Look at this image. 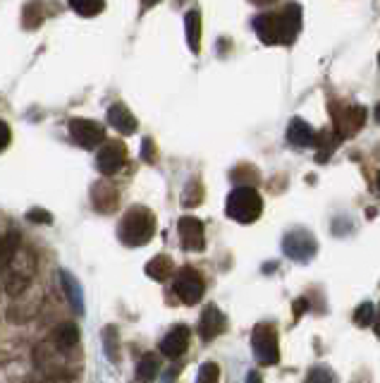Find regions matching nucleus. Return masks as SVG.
Wrapping results in <instances>:
<instances>
[{
  "instance_id": "f257e3e1",
  "label": "nucleus",
  "mask_w": 380,
  "mask_h": 383,
  "mask_svg": "<svg viewBox=\"0 0 380 383\" xmlns=\"http://www.w3.org/2000/svg\"><path fill=\"white\" fill-rule=\"evenodd\" d=\"M254 29L259 39L268 46H290L294 43L301 29V5L290 3L283 13L259 15L254 20Z\"/></svg>"
},
{
  "instance_id": "f03ea898",
  "label": "nucleus",
  "mask_w": 380,
  "mask_h": 383,
  "mask_svg": "<svg viewBox=\"0 0 380 383\" xmlns=\"http://www.w3.org/2000/svg\"><path fill=\"white\" fill-rule=\"evenodd\" d=\"M156 235V216L146 206H132L122 216L118 237L127 247H144Z\"/></svg>"
},
{
  "instance_id": "7ed1b4c3",
  "label": "nucleus",
  "mask_w": 380,
  "mask_h": 383,
  "mask_svg": "<svg viewBox=\"0 0 380 383\" xmlns=\"http://www.w3.org/2000/svg\"><path fill=\"white\" fill-rule=\"evenodd\" d=\"M225 211L232 220H237V223H242V225L254 223V220H259L263 213V199L254 187L237 184V187L230 192V196H227Z\"/></svg>"
},
{
  "instance_id": "20e7f679",
  "label": "nucleus",
  "mask_w": 380,
  "mask_h": 383,
  "mask_svg": "<svg viewBox=\"0 0 380 383\" xmlns=\"http://www.w3.org/2000/svg\"><path fill=\"white\" fill-rule=\"evenodd\" d=\"M251 347H254L256 362L263 367H276L280 362V347H278V333L271 323H259L251 333Z\"/></svg>"
},
{
  "instance_id": "39448f33",
  "label": "nucleus",
  "mask_w": 380,
  "mask_h": 383,
  "mask_svg": "<svg viewBox=\"0 0 380 383\" xmlns=\"http://www.w3.org/2000/svg\"><path fill=\"white\" fill-rule=\"evenodd\" d=\"M283 252L287 254L292 261H299V264H306V261H311L315 257V252H318V242H315V237L308 233V230H292L283 237Z\"/></svg>"
},
{
  "instance_id": "423d86ee",
  "label": "nucleus",
  "mask_w": 380,
  "mask_h": 383,
  "mask_svg": "<svg viewBox=\"0 0 380 383\" xmlns=\"http://www.w3.org/2000/svg\"><path fill=\"white\" fill-rule=\"evenodd\" d=\"M332 120H335V135L340 139L354 137L366 123V108L361 106H332Z\"/></svg>"
},
{
  "instance_id": "0eeeda50",
  "label": "nucleus",
  "mask_w": 380,
  "mask_h": 383,
  "mask_svg": "<svg viewBox=\"0 0 380 383\" xmlns=\"http://www.w3.org/2000/svg\"><path fill=\"white\" fill-rule=\"evenodd\" d=\"M69 135H72L74 142L84 149H96L103 144L105 139V130L101 123L89 118H72L69 120Z\"/></svg>"
},
{
  "instance_id": "6e6552de",
  "label": "nucleus",
  "mask_w": 380,
  "mask_h": 383,
  "mask_svg": "<svg viewBox=\"0 0 380 383\" xmlns=\"http://www.w3.org/2000/svg\"><path fill=\"white\" fill-rule=\"evenodd\" d=\"M203 290H206V285H203V278L198 276V271L189 269V266L179 271L177 278H175V295H177V297L189 307L196 304V302H201Z\"/></svg>"
},
{
  "instance_id": "1a4fd4ad",
  "label": "nucleus",
  "mask_w": 380,
  "mask_h": 383,
  "mask_svg": "<svg viewBox=\"0 0 380 383\" xmlns=\"http://www.w3.org/2000/svg\"><path fill=\"white\" fill-rule=\"evenodd\" d=\"M125 163H127V147L118 142V139L115 142H105L96 156V166L103 175H115V173H120L125 168Z\"/></svg>"
},
{
  "instance_id": "9d476101",
  "label": "nucleus",
  "mask_w": 380,
  "mask_h": 383,
  "mask_svg": "<svg viewBox=\"0 0 380 383\" xmlns=\"http://www.w3.org/2000/svg\"><path fill=\"white\" fill-rule=\"evenodd\" d=\"M179 240L186 252H203L206 247V233H203V223L194 216H184L177 223Z\"/></svg>"
},
{
  "instance_id": "9b49d317",
  "label": "nucleus",
  "mask_w": 380,
  "mask_h": 383,
  "mask_svg": "<svg viewBox=\"0 0 380 383\" xmlns=\"http://www.w3.org/2000/svg\"><path fill=\"white\" fill-rule=\"evenodd\" d=\"M225 316L223 311L218 309L215 304H208L206 309L201 311V318H198V335L203 340H213L218 338L220 333L225 330Z\"/></svg>"
},
{
  "instance_id": "f8f14e48",
  "label": "nucleus",
  "mask_w": 380,
  "mask_h": 383,
  "mask_svg": "<svg viewBox=\"0 0 380 383\" xmlns=\"http://www.w3.org/2000/svg\"><path fill=\"white\" fill-rule=\"evenodd\" d=\"M189 347V328L186 326H175L165 338L161 340V352L170 359L182 357Z\"/></svg>"
},
{
  "instance_id": "ddd939ff",
  "label": "nucleus",
  "mask_w": 380,
  "mask_h": 383,
  "mask_svg": "<svg viewBox=\"0 0 380 383\" xmlns=\"http://www.w3.org/2000/svg\"><path fill=\"white\" fill-rule=\"evenodd\" d=\"M108 123L113 125L120 135H134L139 127L134 113L125 106V103H113V106L108 108Z\"/></svg>"
},
{
  "instance_id": "4468645a",
  "label": "nucleus",
  "mask_w": 380,
  "mask_h": 383,
  "mask_svg": "<svg viewBox=\"0 0 380 383\" xmlns=\"http://www.w3.org/2000/svg\"><path fill=\"white\" fill-rule=\"evenodd\" d=\"M57 278H60V285H62V293H65V297L69 300V304H72V309L77 311V314H84V293H81V285L79 281L69 274L67 269H60L57 271Z\"/></svg>"
},
{
  "instance_id": "2eb2a0df",
  "label": "nucleus",
  "mask_w": 380,
  "mask_h": 383,
  "mask_svg": "<svg viewBox=\"0 0 380 383\" xmlns=\"http://www.w3.org/2000/svg\"><path fill=\"white\" fill-rule=\"evenodd\" d=\"M287 139H290V144H294V147H311L315 142V132L306 120L294 118L287 127Z\"/></svg>"
},
{
  "instance_id": "dca6fc26",
  "label": "nucleus",
  "mask_w": 380,
  "mask_h": 383,
  "mask_svg": "<svg viewBox=\"0 0 380 383\" xmlns=\"http://www.w3.org/2000/svg\"><path fill=\"white\" fill-rule=\"evenodd\" d=\"M91 199H93V206H96L98 211L110 213L115 206H118V192L105 182H96L91 189Z\"/></svg>"
},
{
  "instance_id": "f3484780",
  "label": "nucleus",
  "mask_w": 380,
  "mask_h": 383,
  "mask_svg": "<svg viewBox=\"0 0 380 383\" xmlns=\"http://www.w3.org/2000/svg\"><path fill=\"white\" fill-rule=\"evenodd\" d=\"M184 32L191 53H198L201 51V13L198 10H189L184 15Z\"/></svg>"
},
{
  "instance_id": "a211bd4d",
  "label": "nucleus",
  "mask_w": 380,
  "mask_h": 383,
  "mask_svg": "<svg viewBox=\"0 0 380 383\" xmlns=\"http://www.w3.org/2000/svg\"><path fill=\"white\" fill-rule=\"evenodd\" d=\"M53 342H55V347L60 352H67L72 350V347H77L79 342L77 323H60V326L55 328V333H53Z\"/></svg>"
},
{
  "instance_id": "6ab92c4d",
  "label": "nucleus",
  "mask_w": 380,
  "mask_h": 383,
  "mask_svg": "<svg viewBox=\"0 0 380 383\" xmlns=\"http://www.w3.org/2000/svg\"><path fill=\"white\" fill-rule=\"evenodd\" d=\"M172 274H175V264L168 254H158V257H154L149 264H146V276L154 278V281H158V283L168 281Z\"/></svg>"
},
{
  "instance_id": "aec40b11",
  "label": "nucleus",
  "mask_w": 380,
  "mask_h": 383,
  "mask_svg": "<svg viewBox=\"0 0 380 383\" xmlns=\"http://www.w3.org/2000/svg\"><path fill=\"white\" fill-rule=\"evenodd\" d=\"M20 247H22L20 233H17V230H10V233L3 237V242H0V271L13 261V257L17 254V249Z\"/></svg>"
},
{
  "instance_id": "412c9836",
  "label": "nucleus",
  "mask_w": 380,
  "mask_h": 383,
  "mask_svg": "<svg viewBox=\"0 0 380 383\" xmlns=\"http://www.w3.org/2000/svg\"><path fill=\"white\" fill-rule=\"evenodd\" d=\"M158 371H161V362H158L156 355H151V352H149V355H144L142 359H139L137 379L142 383H151V381H156Z\"/></svg>"
},
{
  "instance_id": "4be33fe9",
  "label": "nucleus",
  "mask_w": 380,
  "mask_h": 383,
  "mask_svg": "<svg viewBox=\"0 0 380 383\" xmlns=\"http://www.w3.org/2000/svg\"><path fill=\"white\" fill-rule=\"evenodd\" d=\"M43 22V3L41 0H29L22 10V25L25 29H39Z\"/></svg>"
},
{
  "instance_id": "5701e85b",
  "label": "nucleus",
  "mask_w": 380,
  "mask_h": 383,
  "mask_svg": "<svg viewBox=\"0 0 380 383\" xmlns=\"http://www.w3.org/2000/svg\"><path fill=\"white\" fill-rule=\"evenodd\" d=\"M103 347H105V357H108L110 362H120V335L115 326H105Z\"/></svg>"
},
{
  "instance_id": "b1692460",
  "label": "nucleus",
  "mask_w": 380,
  "mask_h": 383,
  "mask_svg": "<svg viewBox=\"0 0 380 383\" xmlns=\"http://www.w3.org/2000/svg\"><path fill=\"white\" fill-rule=\"evenodd\" d=\"M69 8L81 17H96L105 8V0H69Z\"/></svg>"
},
{
  "instance_id": "393cba45",
  "label": "nucleus",
  "mask_w": 380,
  "mask_h": 383,
  "mask_svg": "<svg viewBox=\"0 0 380 383\" xmlns=\"http://www.w3.org/2000/svg\"><path fill=\"white\" fill-rule=\"evenodd\" d=\"M354 321H356V326L368 328L373 321H376V307H373L371 302H364V304H359V309L354 311Z\"/></svg>"
},
{
  "instance_id": "a878e982",
  "label": "nucleus",
  "mask_w": 380,
  "mask_h": 383,
  "mask_svg": "<svg viewBox=\"0 0 380 383\" xmlns=\"http://www.w3.org/2000/svg\"><path fill=\"white\" fill-rule=\"evenodd\" d=\"M220 381V367L215 362H206L201 364L196 376V383H218Z\"/></svg>"
},
{
  "instance_id": "bb28decb",
  "label": "nucleus",
  "mask_w": 380,
  "mask_h": 383,
  "mask_svg": "<svg viewBox=\"0 0 380 383\" xmlns=\"http://www.w3.org/2000/svg\"><path fill=\"white\" fill-rule=\"evenodd\" d=\"M304 383H337V379L328 367H315V369L308 371V376Z\"/></svg>"
},
{
  "instance_id": "cd10ccee",
  "label": "nucleus",
  "mask_w": 380,
  "mask_h": 383,
  "mask_svg": "<svg viewBox=\"0 0 380 383\" xmlns=\"http://www.w3.org/2000/svg\"><path fill=\"white\" fill-rule=\"evenodd\" d=\"M201 199H203V187L198 182H191L182 194V204L184 206H196V204H201Z\"/></svg>"
},
{
  "instance_id": "c85d7f7f",
  "label": "nucleus",
  "mask_w": 380,
  "mask_h": 383,
  "mask_svg": "<svg viewBox=\"0 0 380 383\" xmlns=\"http://www.w3.org/2000/svg\"><path fill=\"white\" fill-rule=\"evenodd\" d=\"M27 220H32V223H36V225H50L53 213L46 211V208H32V211L27 213Z\"/></svg>"
},
{
  "instance_id": "c756f323",
  "label": "nucleus",
  "mask_w": 380,
  "mask_h": 383,
  "mask_svg": "<svg viewBox=\"0 0 380 383\" xmlns=\"http://www.w3.org/2000/svg\"><path fill=\"white\" fill-rule=\"evenodd\" d=\"M142 159L146 161V163H154L156 161V147L151 139H144L142 142Z\"/></svg>"
},
{
  "instance_id": "7c9ffc66",
  "label": "nucleus",
  "mask_w": 380,
  "mask_h": 383,
  "mask_svg": "<svg viewBox=\"0 0 380 383\" xmlns=\"http://www.w3.org/2000/svg\"><path fill=\"white\" fill-rule=\"evenodd\" d=\"M10 139H13V132H10V125L0 120V151H3L5 147H8Z\"/></svg>"
},
{
  "instance_id": "2f4dec72",
  "label": "nucleus",
  "mask_w": 380,
  "mask_h": 383,
  "mask_svg": "<svg viewBox=\"0 0 380 383\" xmlns=\"http://www.w3.org/2000/svg\"><path fill=\"white\" fill-rule=\"evenodd\" d=\"M306 309H308V300H306V297L297 300V302H294V318H299Z\"/></svg>"
},
{
  "instance_id": "473e14b6",
  "label": "nucleus",
  "mask_w": 380,
  "mask_h": 383,
  "mask_svg": "<svg viewBox=\"0 0 380 383\" xmlns=\"http://www.w3.org/2000/svg\"><path fill=\"white\" fill-rule=\"evenodd\" d=\"M247 383H263V381H261V374H259V371H249V376H247Z\"/></svg>"
},
{
  "instance_id": "72a5a7b5",
  "label": "nucleus",
  "mask_w": 380,
  "mask_h": 383,
  "mask_svg": "<svg viewBox=\"0 0 380 383\" xmlns=\"http://www.w3.org/2000/svg\"><path fill=\"white\" fill-rule=\"evenodd\" d=\"M161 0H142V8L144 10H149V8H154V5H158Z\"/></svg>"
},
{
  "instance_id": "f704fd0d",
  "label": "nucleus",
  "mask_w": 380,
  "mask_h": 383,
  "mask_svg": "<svg viewBox=\"0 0 380 383\" xmlns=\"http://www.w3.org/2000/svg\"><path fill=\"white\" fill-rule=\"evenodd\" d=\"M251 3H256V5H271V3H276V0H251Z\"/></svg>"
},
{
  "instance_id": "c9c22d12",
  "label": "nucleus",
  "mask_w": 380,
  "mask_h": 383,
  "mask_svg": "<svg viewBox=\"0 0 380 383\" xmlns=\"http://www.w3.org/2000/svg\"><path fill=\"white\" fill-rule=\"evenodd\" d=\"M376 120H378V123H380V103H378V106H376Z\"/></svg>"
},
{
  "instance_id": "e433bc0d",
  "label": "nucleus",
  "mask_w": 380,
  "mask_h": 383,
  "mask_svg": "<svg viewBox=\"0 0 380 383\" xmlns=\"http://www.w3.org/2000/svg\"><path fill=\"white\" fill-rule=\"evenodd\" d=\"M376 316H378V326L376 328H378V333H380V311H376Z\"/></svg>"
},
{
  "instance_id": "4c0bfd02",
  "label": "nucleus",
  "mask_w": 380,
  "mask_h": 383,
  "mask_svg": "<svg viewBox=\"0 0 380 383\" xmlns=\"http://www.w3.org/2000/svg\"><path fill=\"white\" fill-rule=\"evenodd\" d=\"M378 189H380V173H378Z\"/></svg>"
},
{
  "instance_id": "58836bf2",
  "label": "nucleus",
  "mask_w": 380,
  "mask_h": 383,
  "mask_svg": "<svg viewBox=\"0 0 380 383\" xmlns=\"http://www.w3.org/2000/svg\"><path fill=\"white\" fill-rule=\"evenodd\" d=\"M378 62H380V55H378Z\"/></svg>"
},
{
  "instance_id": "ea45409f",
  "label": "nucleus",
  "mask_w": 380,
  "mask_h": 383,
  "mask_svg": "<svg viewBox=\"0 0 380 383\" xmlns=\"http://www.w3.org/2000/svg\"><path fill=\"white\" fill-rule=\"evenodd\" d=\"M0 242H3V237H0Z\"/></svg>"
}]
</instances>
